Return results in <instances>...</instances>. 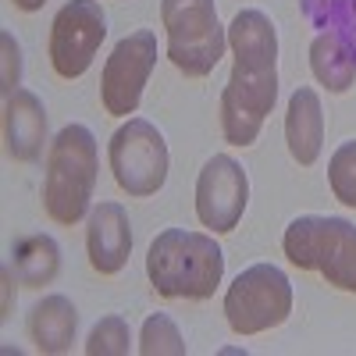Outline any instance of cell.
Segmentation results:
<instances>
[{"mask_svg":"<svg viewBox=\"0 0 356 356\" xmlns=\"http://www.w3.org/2000/svg\"><path fill=\"white\" fill-rule=\"evenodd\" d=\"M146 278L164 300H211L225 278V250L214 235L164 228L146 253Z\"/></svg>","mask_w":356,"mask_h":356,"instance_id":"6da1fadb","label":"cell"},{"mask_svg":"<svg viewBox=\"0 0 356 356\" xmlns=\"http://www.w3.org/2000/svg\"><path fill=\"white\" fill-rule=\"evenodd\" d=\"M100 154L97 139L86 125H65L54 136L43 175V211L57 225H79L89 211L97 189Z\"/></svg>","mask_w":356,"mask_h":356,"instance_id":"7a4b0ae2","label":"cell"},{"mask_svg":"<svg viewBox=\"0 0 356 356\" xmlns=\"http://www.w3.org/2000/svg\"><path fill=\"white\" fill-rule=\"evenodd\" d=\"M282 250L289 264L300 271H317L339 292L356 296V225L346 218L303 214L289 221L282 235Z\"/></svg>","mask_w":356,"mask_h":356,"instance_id":"3957f363","label":"cell"},{"mask_svg":"<svg viewBox=\"0 0 356 356\" xmlns=\"http://www.w3.org/2000/svg\"><path fill=\"white\" fill-rule=\"evenodd\" d=\"M161 22L168 33V61L182 75L203 79L218 68L228 36L214 0H161Z\"/></svg>","mask_w":356,"mask_h":356,"instance_id":"277c9868","label":"cell"},{"mask_svg":"<svg viewBox=\"0 0 356 356\" xmlns=\"http://www.w3.org/2000/svg\"><path fill=\"white\" fill-rule=\"evenodd\" d=\"M292 314V282L275 264H253L225 292V317L235 335H260Z\"/></svg>","mask_w":356,"mask_h":356,"instance_id":"5b68a950","label":"cell"},{"mask_svg":"<svg viewBox=\"0 0 356 356\" xmlns=\"http://www.w3.org/2000/svg\"><path fill=\"white\" fill-rule=\"evenodd\" d=\"M111 171L122 193L143 200L154 196L168 182V143L161 129L146 118H129V122L111 136Z\"/></svg>","mask_w":356,"mask_h":356,"instance_id":"8992f818","label":"cell"},{"mask_svg":"<svg viewBox=\"0 0 356 356\" xmlns=\"http://www.w3.org/2000/svg\"><path fill=\"white\" fill-rule=\"evenodd\" d=\"M107 40V15L100 0H68L50 25V65L61 79L89 72L100 43Z\"/></svg>","mask_w":356,"mask_h":356,"instance_id":"52a82bcc","label":"cell"},{"mask_svg":"<svg viewBox=\"0 0 356 356\" xmlns=\"http://www.w3.org/2000/svg\"><path fill=\"white\" fill-rule=\"evenodd\" d=\"M154 65H157V36L150 33V29H136V33H129L122 43L111 50L107 65H104V75H100L104 111L114 114V118L136 114Z\"/></svg>","mask_w":356,"mask_h":356,"instance_id":"ba28073f","label":"cell"},{"mask_svg":"<svg viewBox=\"0 0 356 356\" xmlns=\"http://www.w3.org/2000/svg\"><path fill=\"white\" fill-rule=\"evenodd\" d=\"M278 100V68L250 72L232 65L228 86L221 93V132L232 146H253L260 136L264 118Z\"/></svg>","mask_w":356,"mask_h":356,"instance_id":"9c48e42d","label":"cell"},{"mask_svg":"<svg viewBox=\"0 0 356 356\" xmlns=\"http://www.w3.org/2000/svg\"><path fill=\"white\" fill-rule=\"evenodd\" d=\"M250 203V178L246 168L228 157L214 154L200 168L196 178V218L211 232H235Z\"/></svg>","mask_w":356,"mask_h":356,"instance_id":"30bf717a","label":"cell"},{"mask_svg":"<svg viewBox=\"0 0 356 356\" xmlns=\"http://www.w3.org/2000/svg\"><path fill=\"white\" fill-rule=\"evenodd\" d=\"M86 250H89V264L97 275H118L129 264L132 253V225L122 203H100L89 214V228H86Z\"/></svg>","mask_w":356,"mask_h":356,"instance_id":"8fae6325","label":"cell"},{"mask_svg":"<svg viewBox=\"0 0 356 356\" xmlns=\"http://www.w3.org/2000/svg\"><path fill=\"white\" fill-rule=\"evenodd\" d=\"M4 143H8V157L18 164H33L43 154L47 107L36 93L15 89L11 97H4Z\"/></svg>","mask_w":356,"mask_h":356,"instance_id":"7c38bea8","label":"cell"},{"mask_svg":"<svg viewBox=\"0 0 356 356\" xmlns=\"http://www.w3.org/2000/svg\"><path fill=\"white\" fill-rule=\"evenodd\" d=\"M228 47L235 65L250 72H275L278 68V33L275 22L257 8H246L228 25Z\"/></svg>","mask_w":356,"mask_h":356,"instance_id":"4fadbf2b","label":"cell"},{"mask_svg":"<svg viewBox=\"0 0 356 356\" xmlns=\"http://www.w3.org/2000/svg\"><path fill=\"white\" fill-rule=\"evenodd\" d=\"M285 139H289V154L296 164L310 168L321 157V143H324V111L321 97L310 86H300L289 97L285 111Z\"/></svg>","mask_w":356,"mask_h":356,"instance_id":"5bb4252c","label":"cell"},{"mask_svg":"<svg viewBox=\"0 0 356 356\" xmlns=\"http://www.w3.org/2000/svg\"><path fill=\"white\" fill-rule=\"evenodd\" d=\"M75 328H79V310L61 292L43 296L33 307V314H29V335H33L36 349L47 356L68 353L75 342Z\"/></svg>","mask_w":356,"mask_h":356,"instance_id":"9a60e30c","label":"cell"},{"mask_svg":"<svg viewBox=\"0 0 356 356\" xmlns=\"http://www.w3.org/2000/svg\"><path fill=\"white\" fill-rule=\"evenodd\" d=\"M8 271L25 289H43L57 278V271H61V246L43 232L22 235V239H15V246H11Z\"/></svg>","mask_w":356,"mask_h":356,"instance_id":"2e32d148","label":"cell"},{"mask_svg":"<svg viewBox=\"0 0 356 356\" xmlns=\"http://www.w3.org/2000/svg\"><path fill=\"white\" fill-rule=\"evenodd\" d=\"M310 68L328 93H346L356 82V54L335 33H321L310 43Z\"/></svg>","mask_w":356,"mask_h":356,"instance_id":"e0dca14e","label":"cell"},{"mask_svg":"<svg viewBox=\"0 0 356 356\" xmlns=\"http://www.w3.org/2000/svg\"><path fill=\"white\" fill-rule=\"evenodd\" d=\"M303 15L317 29H324V33H335L356 54V8H353V0H303Z\"/></svg>","mask_w":356,"mask_h":356,"instance_id":"ac0fdd59","label":"cell"},{"mask_svg":"<svg viewBox=\"0 0 356 356\" xmlns=\"http://www.w3.org/2000/svg\"><path fill=\"white\" fill-rule=\"evenodd\" d=\"M139 353L143 356H186V342L178 324L168 314H150L139 332Z\"/></svg>","mask_w":356,"mask_h":356,"instance_id":"d6986e66","label":"cell"},{"mask_svg":"<svg viewBox=\"0 0 356 356\" xmlns=\"http://www.w3.org/2000/svg\"><path fill=\"white\" fill-rule=\"evenodd\" d=\"M132 349V332H129V321L107 314L93 324V332L86 339V353L89 356H125Z\"/></svg>","mask_w":356,"mask_h":356,"instance_id":"ffe728a7","label":"cell"},{"mask_svg":"<svg viewBox=\"0 0 356 356\" xmlns=\"http://www.w3.org/2000/svg\"><path fill=\"white\" fill-rule=\"evenodd\" d=\"M328 182L339 203L356 207V139H346L328 161Z\"/></svg>","mask_w":356,"mask_h":356,"instance_id":"44dd1931","label":"cell"},{"mask_svg":"<svg viewBox=\"0 0 356 356\" xmlns=\"http://www.w3.org/2000/svg\"><path fill=\"white\" fill-rule=\"evenodd\" d=\"M0 47H4V86H0V89H4V97H11L18 79H22V50H18L11 33L0 36Z\"/></svg>","mask_w":356,"mask_h":356,"instance_id":"7402d4cb","label":"cell"},{"mask_svg":"<svg viewBox=\"0 0 356 356\" xmlns=\"http://www.w3.org/2000/svg\"><path fill=\"white\" fill-rule=\"evenodd\" d=\"M11 4H15L18 11H40V8L47 4V0H11Z\"/></svg>","mask_w":356,"mask_h":356,"instance_id":"603a6c76","label":"cell"},{"mask_svg":"<svg viewBox=\"0 0 356 356\" xmlns=\"http://www.w3.org/2000/svg\"><path fill=\"white\" fill-rule=\"evenodd\" d=\"M353 8H356V0H353Z\"/></svg>","mask_w":356,"mask_h":356,"instance_id":"cb8c5ba5","label":"cell"}]
</instances>
